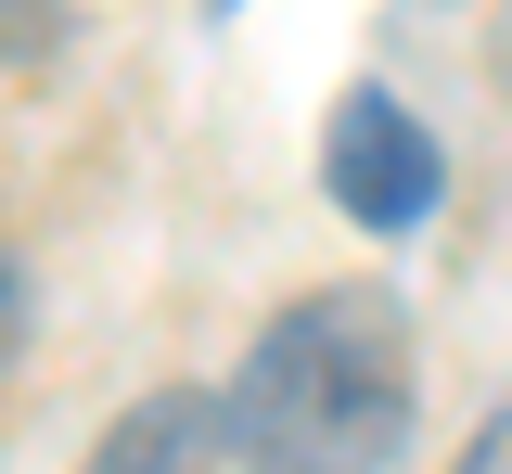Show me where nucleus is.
<instances>
[{"label": "nucleus", "instance_id": "obj_2", "mask_svg": "<svg viewBox=\"0 0 512 474\" xmlns=\"http://www.w3.org/2000/svg\"><path fill=\"white\" fill-rule=\"evenodd\" d=\"M333 205L359 231H410L436 205V141H423V116L397 90H346L333 103Z\"/></svg>", "mask_w": 512, "mask_h": 474}, {"label": "nucleus", "instance_id": "obj_3", "mask_svg": "<svg viewBox=\"0 0 512 474\" xmlns=\"http://www.w3.org/2000/svg\"><path fill=\"white\" fill-rule=\"evenodd\" d=\"M205 449H218V410L167 385V398H141L116 436L90 449V474H205Z\"/></svg>", "mask_w": 512, "mask_h": 474}, {"label": "nucleus", "instance_id": "obj_4", "mask_svg": "<svg viewBox=\"0 0 512 474\" xmlns=\"http://www.w3.org/2000/svg\"><path fill=\"white\" fill-rule=\"evenodd\" d=\"M461 474H512V410L487 423V436H474V449H461Z\"/></svg>", "mask_w": 512, "mask_h": 474}, {"label": "nucleus", "instance_id": "obj_1", "mask_svg": "<svg viewBox=\"0 0 512 474\" xmlns=\"http://www.w3.org/2000/svg\"><path fill=\"white\" fill-rule=\"evenodd\" d=\"M218 423L244 436L256 474H384L397 436H410V321H397V295H372V282L295 295L256 334Z\"/></svg>", "mask_w": 512, "mask_h": 474}]
</instances>
